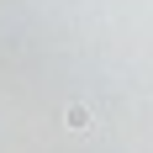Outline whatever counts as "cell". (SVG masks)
Listing matches in <instances>:
<instances>
[{
	"instance_id": "6da1fadb",
	"label": "cell",
	"mask_w": 153,
	"mask_h": 153,
	"mask_svg": "<svg viewBox=\"0 0 153 153\" xmlns=\"http://www.w3.org/2000/svg\"><path fill=\"white\" fill-rule=\"evenodd\" d=\"M63 122L74 127V132H85V127H90V111H85V106H69V111H63Z\"/></svg>"
}]
</instances>
